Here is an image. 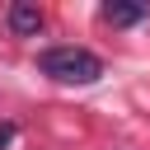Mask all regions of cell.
Masks as SVG:
<instances>
[{"instance_id": "1", "label": "cell", "mask_w": 150, "mask_h": 150, "mask_svg": "<svg viewBox=\"0 0 150 150\" xmlns=\"http://www.w3.org/2000/svg\"><path fill=\"white\" fill-rule=\"evenodd\" d=\"M38 70L52 75L56 84H94L103 75V61L84 47H52V52L38 56Z\"/></svg>"}, {"instance_id": "2", "label": "cell", "mask_w": 150, "mask_h": 150, "mask_svg": "<svg viewBox=\"0 0 150 150\" xmlns=\"http://www.w3.org/2000/svg\"><path fill=\"white\" fill-rule=\"evenodd\" d=\"M5 19H9V33H14V38H38V33H42V9L28 5V0H14Z\"/></svg>"}, {"instance_id": "3", "label": "cell", "mask_w": 150, "mask_h": 150, "mask_svg": "<svg viewBox=\"0 0 150 150\" xmlns=\"http://www.w3.org/2000/svg\"><path fill=\"white\" fill-rule=\"evenodd\" d=\"M103 23H112V28H131V23H141L145 19V5H127V0H108L103 9Z\"/></svg>"}]
</instances>
